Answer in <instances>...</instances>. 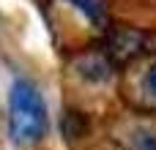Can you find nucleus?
I'll return each instance as SVG.
<instances>
[{"mask_svg":"<svg viewBox=\"0 0 156 150\" xmlns=\"http://www.w3.org/2000/svg\"><path fill=\"white\" fill-rule=\"evenodd\" d=\"M143 87H145L148 96H154V98H156V63H151V68L145 71V77H143Z\"/></svg>","mask_w":156,"mask_h":150,"instance_id":"nucleus-3","label":"nucleus"},{"mask_svg":"<svg viewBox=\"0 0 156 150\" xmlns=\"http://www.w3.org/2000/svg\"><path fill=\"white\" fill-rule=\"evenodd\" d=\"M88 22H93V25H104V5H101V0H69Z\"/></svg>","mask_w":156,"mask_h":150,"instance_id":"nucleus-2","label":"nucleus"},{"mask_svg":"<svg viewBox=\"0 0 156 150\" xmlns=\"http://www.w3.org/2000/svg\"><path fill=\"white\" fill-rule=\"evenodd\" d=\"M47 134V104L38 87L27 79H16L8 90V137L22 145H38Z\"/></svg>","mask_w":156,"mask_h":150,"instance_id":"nucleus-1","label":"nucleus"},{"mask_svg":"<svg viewBox=\"0 0 156 150\" xmlns=\"http://www.w3.org/2000/svg\"><path fill=\"white\" fill-rule=\"evenodd\" d=\"M137 148L140 150H156V134L137 131Z\"/></svg>","mask_w":156,"mask_h":150,"instance_id":"nucleus-4","label":"nucleus"}]
</instances>
